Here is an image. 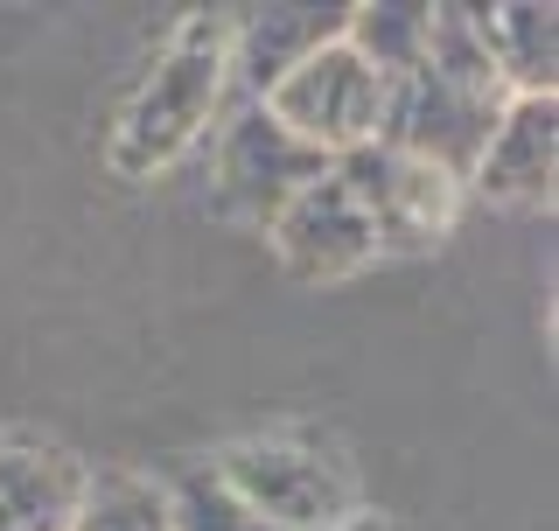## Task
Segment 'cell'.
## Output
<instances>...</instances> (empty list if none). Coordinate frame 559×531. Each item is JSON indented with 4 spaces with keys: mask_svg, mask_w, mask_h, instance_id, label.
Here are the masks:
<instances>
[{
    "mask_svg": "<svg viewBox=\"0 0 559 531\" xmlns=\"http://www.w3.org/2000/svg\"><path fill=\"white\" fill-rule=\"evenodd\" d=\"M503 105H511V92H503L497 63L483 49V14L448 0V8H427V57H419V70L384 84L378 140L454 175V182H468Z\"/></svg>",
    "mask_w": 559,
    "mask_h": 531,
    "instance_id": "obj_1",
    "label": "cell"
},
{
    "mask_svg": "<svg viewBox=\"0 0 559 531\" xmlns=\"http://www.w3.org/2000/svg\"><path fill=\"white\" fill-rule=\"evenodd\" d=\"M224 92H231V14H182L112 127V148H105L112 175L147 182V175L175 168L210 133Z\"/></svg>",
    "mask_w": 559,
    "mask_h": 531,
    "instance_id": "obj_2",
    "label": "cell"
},
{
    "mask_svg": "<svg viewBox=\"0 0 559 531\" xmlns=\"http://www.w3.org/2000/svg\"><path fill=\"white\" fill-rule=\"evenodd\" d=\"M217 483L273 531H343L357 518V469L308 434H259L217 455Z\"/></svg>",
    "mask_w": 559,
    "mask_h": 531,
    "instance_id": "obj_3",
    "label": "cell"
},
{
    "mask_svg": "<svg viewBox=\"0 0 559 531\" xmlns=\"http://www.w3.org/2000/svg\"><path fill=\"white\" fill-rule=\"evenodd\" d=\"M259 105H266L280 127L301 140V148L329 154V162H343V154H357V148H371V140H378L384 78L336 35V43H322L308 63H294Z\"/></svg>",
    "mask_w": 559,
    "mask_h": 531,
    "instance_id": "obj_4",
    "label": "cell"
},
{
    "mask_svg": "<svg viewBox=\"0 0 559 531\" xmlns=\"http://www.w3.org/2000/svg\"><path fill=\"white\" fill-rule=\"evenodd\" d=\"M336 175H343L349 197H357V210L371 217L378 252H433V245L454 232L462 182L441 175V168H427V162H413V154H399V148H384V140L343 154Z\"/></svg>",
    "mask_w": 559,
    "mask_h": 531,
    "instance_id": "obj_5",
    "label": "cell"
},
{
    "mask_svg": "<svg viewBox=\"0 0 559 531\" xmlns=\"http://www.w3.org/2000/svg\"><path fill=\"white\" fill-rule=\"evenodd\" d=\"M336 168L329 154L301 148L266 105H238L217 133V210L224 217H245V224H273L280 210L301 197L308 182Z\"/></svg>",
    "mask_w": 559,
    "mask_h": 531,
    "instance_id": "obj_6",
    "label": "cell"
},
{
    "mask_svg": "<svg viewBox=\"0 0 559 531\" xmlns=\"http://www.w3.org/2000/svg\"><path fill=\"white\" fill-rule=\"evenodd\" d=\"M273 238V259L287 280H301V287H336V280L364 273V266H378V232L371 217L357 210V197L343 189V175L329 168L322 182H308L301 197H294L280 217L266 224Z\"/></svg>",
    "mask_w": 559,
    "mask_h": 531,
    "instance_id": "obj_7",
    "label": "cell"
},
{
    "mask_svg": "<svg viewBox=\"0 0 559 531\" xmlns=\"http://www.w3.org/2000/svg\"><path fill=\"white\" fill-rule=\"evenodd\" d=\"M84 469L63 440L0 434V531H70L84 504Z\"/></svg>",
    "mask_w": 559,
    "mask_h": 531,
    "instance_id": "obj_8",
    "label": "cell"
},
{
    "mask_svg": "<svg viewBox=\"0 0 559 531\" xmlns=\"http://www.w3.org/2000/svg\"><path fill=\"white\" fill-rule=\"evenodd\" d=\"M559 175V98H511L468 182L489 203H552Z\"/></svg>",
    "mask_w": 559,
    "mask_h": 531,
    "instance_id": "obj_9",
    "label": "cell"
},
{
    "mask_svg": "<svg viewBox=\"0 0 559 531\" xmlns=\"http://www.w3.org/2000/svg\"><path fill=\"white\" fill-rule=\"evenodd\" d=\"M343 35V8H245L231 22V84L245 92V105H259L287 78L294 63H308L322 43Z\"/></svg>",
    "mask_w": 559,
    "mask_h": 531,
    "instance_id": "obj_10",
    "label": "cell"
},
{
    "mask_svg": "<svg viewBox=\"0 0 559 531\" xmlns=\"http://www.w3.org/2000/svg\"><path fill=\"white\" fill-rule=\"evenodd\" d=\"M483 49L511 98H552L559 84V14L546 0H503L483 14Z\"/></svg>",
    "mask_w": 559,
    "mask_h": 531,
    "instance_id": "obj_11",
    "label": "cell"
},
{
    "mask_svg": "<svg viewBox=\"0 0 559 531\" xmlns=\"http://www.w3.org/2000/svg\"><path fill=\"white\" fill-rule=\"evenodd\" d=\"M343 43L392 84V78H406V70H419V57H427V8H406V0L343 8Z\"/></svg>",
    "mask_w": 559,
    "mask_h": 531,
    "instance_id": "obj_12",
    "label": "cell"
},
{
    "mask_svg": "<svg viewBox=\"0 0 559 531\" xmlns=\"http://www.w3.org/2000/svg\"><path fill=\"white\" fill-rule=\"evenodd\" d=\"M70 531H168V497L162 483H147L133 469H98L84 475V504Z\"/></svg>",
    "mask_w": 559,
    "mask_h": 531,
    "instance_id": "obj_13",
    "label": "cell"
},
{
    "mask_svg": "<svg viewBox=\"0 0 559 531\" xmlns=\"http://www.w3.org/2000/svg\"><path fill=\"white\" fill-rule=\"evenodd\" d=\"M162 497H168V531H273L259 510H245L231 489L217 483V469H210V462L175 469L168 483H162Z\"/></svg>",
    "mask_w": 559,
    "mask_h": 531,
    "instance_id": "obj_14",
    "label": "cell"
}]
</instances>
